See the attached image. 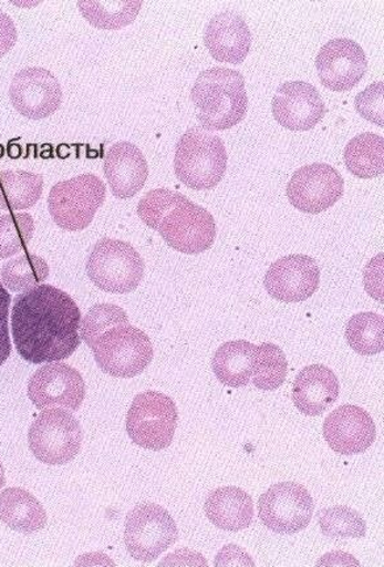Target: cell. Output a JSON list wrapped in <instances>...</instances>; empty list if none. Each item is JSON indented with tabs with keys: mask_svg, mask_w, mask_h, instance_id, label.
I'll use <instances>...</instances> for the list:
<instances>
[{
	"mask_svg": "<svg viewBox=\"0 0 384 567\" xmlns=\"http://www.w3.org/2000/svg\"><path fill=\"white\" fill-rule=\"evenodd\" d=\"M316 69L321 85L338 93L351 91L367 72L363 49L349 39H334L320 49Z\"/></svg>",
	"mask_w": 384,
	"mask_h": 567,
	"instance_id": "obj_16",
	"label": "cell"
},
{
	"mask_svg": "<svg viewBox=\"0 0 384 567\" xmlns=\"http://www.w3.org/2000/svg\"><path fill=\"white\" fill-rule=\"evenodd\" d=\"M179 532L169 511L155 503H142L125 519L124 543L132 558L153 563L178 542Z\"/></svg>",
	"mask_w": 384,
	"mask_h": 567,
	"instance_id": "obj_9",
	"label": "cell"
},
{
	"mask_svg": "<svg viewBox=\"0 0 384 567\" xmlns=\"http://www.w3.org/2000/svg\"><path fill=\"white\" fill-rule=\"evenodd\" d=\"M289 363L283 350L270 342L256 348L253 384L263 391H274L282 386L288 377Z\"/></svg>",
	"mask_w": 384,
	"mask_h": 567,
	"instance_id": "obj_30",
	"label": "cell"
},
{
	"mask_svg": "<svg viewBox=\"0 0 384 567\" xmlns=\"http://www.w3.org/2000/svg\"><path fill=\"white\" fill-rule=\"evenodd\" d=\"M104 174L115 197L127 200L143 190L149 177L148 163L136 145L116 143L104 158Z\"/></svg>",
	"mask_w": 384,
	"mask_h": 567,
	"instance_id": "obj_19",
	"label": "cell"
},
{
	"mask_svg": "<svg viewBox=\"0 0 384 567\" xmlns=\"http://www.w3.org/2000/svg\"><path fill=\"white\" fill-rule=\"evenodd\" d=\"M344 195V178L331 165L312 164L300 167L288 185L292 206L304 214H320L336 205Z\"/></svg>",
	"mask_w": 384,
	"mask_h": 567,
	"instance_id": "obj_13",
	"label": "cell"
},
{
	"mask_svg": "<svg viewBox=\"0 0 384 567\" xmlns=\"http://www.w3.org/2000/svg\"><path fill=\"white\" fill-rule=\"evenodd\" d=\"M376 436L375 423L359 405L345 404L334 410L324 423V437L331 450L342 456L365 453Z\"/></svg>",
	"mask_w": 384,
	"mask_h": 567,
	"instance_id": "obj_18",
	"label": "cell"
},
{
	"mask_svg": "<svg viewBox=\"0 0 384 567\" xmlns=\"http://www.w3.org/2000/svg\"><path fill=\"white\" fill-rule=\"evenodd\" d=\"M313 509L309 489L295 482L277 483L258 501L262 524L279 535H295L309 527Z\"/></svg>",
	"mask_w": 384,
	"mask_h": 567,
	"instance_id": "obj_11",
	"label": "cell"
},
{
	"mask_svg": "<svg viewBox=\"0 0 384 567\" xmlns=\"http://www.w3.org/2000/svg\"><path fill=\"white\" fill-rule=\"evenodd\" d=\"M143 2H79L87 22L100 30H121L135 22Z\"/></svg>",
	"mask_w": 384,
	"mask_h": 567,
	"instance_id": "obj_27",
	"label": "cell"
},
{
	"mask_svg": "<svg viewBox=\"0 0 384 567\" xmlns=\"http://www.w3.org/2000/svg\"><path fill=\"white\" fill-rule=\"evenodd\" d=\"M205 44L216 61L240 65L250 52L251 33L239 13L227 11L209 20Z\"/></svg>",
	"mask_w": 384,
	"mask_h": 567,
	"instance_id": "obj_20",
	"label": "cell"
},
{
	"mask_svg": "<svg viewBox=\"0 0 384 567\" xmlns=\"http://www.w3.org/2000/svg\"><path fill=\"white\" fill-rule=\"evenodd\" d=\"M346 340L355 353L375 355L383 352L384 319L374 312H361L349 320Z\"/></svg>",
	"mask_w": 384,
	"mask_h": 567,
	"instance_id": "obj_28",
	"label": "cell"
},
{
	"mask_svg": "<svg viewBox=\"0 0 384 567\" xmlns=\"http://www.w3.org/2000/svg\"><path fill=\"white\" fill-rule=\"evenodd\" d=\"M256 346L246 340L229 341L214 355L212 369L216 378L228 388H243L253 375Z\"/></svg>",
	"mask_w": 384,
	"mask_h": 567,
	"instance_id": "obj_24",
	"label": "cell"
},
{
	"mask_svg": "<svg viewBox=\"0 0 384 567\" xmlns=\"http://www.w3.org/2000/svg\"><path fill=\"white\" fill-rule=\"evenodd\" d=\"M177 424L176 402L158 391L138 394L127 414L129 439L136 445L153 452L164 451L172 445Z\"/></svg>",
	"mask_w": 384,
	"mask_h": 567,
	"instance_id": "obj_7",
	"label": "cell"
},
{
	"mask_svg": "<svg viewBox=\"0 0 384 567\" xmlns=\"http://www.w3.org/2000/svg\"><path fill=\"white\" fill-rule=\"evenodd\" d=\"M81 321L80 307L68 292L39 285L13 299V344L34 365L66 360L81 346Z\"/></svg>",
	"mask_w": 384,
	"mask_h": 567,
	"instance_id": "obj_1",
	"label": "cell"
},
{
	"mask_svg": "<svg viewBox=\"0 0 384 567\" xmlns=\"http://www.w3.org/2000/svg\"><path fill=\"white\" fill-rule=\"evenodd\" d=\"M226 145L219 136L199 127L187 130L179 138L174 169L191 190H211L227 172Z\"/></svg>",
	"mask_w": 384,
	"mask_h": 567,
	"instance_id": "obj_3",
	"label": "cell"
},
{
	"mask_svg": "<svg viewBox=\"0 0 384 567\" xmlns=\"http://www.w3.org/2000/svg\"><path fill=\"white\" fill-rule=\"evenodd\" d=\"M347 171L361 179L382 177L384 173V138L376 133H361L349 142L345 154Z\"/></svg>",
	"mask_w": 384,
	"mask_h": 567,
	"instance_id": "obj_25",
	"label": "cell"
},
{
	"mask_svg": "<svg viewBox=\"0 0 384 567\" xmlns=\"http://www.w3.org/2000/svg\"><path fill=\"white\" fill-rule=\"evenodd\" d=\"M191 101L204 130H230L247 116L246 80L237 70L208 69L195 82Z\"/></svg>",
	"mask_w": 384,
	"mask_h": 567,
	"instance_id": "obj_2",
	"label": "cell"
},
{
	"mask_svg": "<svg viewBox=\"0 0 384 567\" xmlns=\"http://www.w3.org/2000/svg\"><path fill=\"white\" fill-rule=\"evenodd\" d=\"M319 525L323 535L336 538H363L366 536V522L357 511L347 506L321 509Z\"/></svg>",
	"mask_w": 384,
	"mask_h": 567,
	"instance_id": "obj_31",
	"label": "cell"
},
{
	"mask_svg": "<svg viewBox=\"0 0 384 567\" xmlns=\"http://www.w3.org/2000/svg\"><path fill=\"white\" fill-rule=\"evenodd\" d=\"M43 175L30 172H0V209L22 212L31 208L43 194Z\"/></svg>",
	"mask_w": 384,
	"mask_h": 567,
	"instance_id": "obj_26",
	"label": "cell"
},
{
	"mask_svg": "<svg viewBox=\"0 0 384 567\" xmlns=\"http://www.w3.org/2000/svg\"><path fill=\"white\" fill-rule=\"evenodd\" d=\"M49 277V266L43 257L25 254L6 262L2 284L12 292H24L43 285Z\"/></svg>",
	"mask_w": 384,
	"mask_h": 567,
	"instance_id": "obj_29",
	"label": "cell"
},
{
	"mask_svg": "<svg viewBox=\"0 0 384 567\" xmlns=\"http://www.w3.org/2000/svg\"><path fill=\"white\" fill-rule=\"evenodd\" d=\"M90 348L104 373L125 380L142 374L155 354L148 334L131 324L107 329Z\"/></svg>",
	"mask_w": 384,
	"mask_h": 567,
	"instance_id": "obj_4",
	"label": "cell"
},
{
	"mask_svg": "<svg viewBox=\"0 0 384 567\" xmlns=\"http://www.w3.org/2000/svg\"><path fill=\"white\" fill-rule=\"evenodd\" d=\"M205 513L215 527L239 532L253 523V499L240 487L216 488L207 496Z\"/></svg>",
	"mask_w": 384,
	"mask_h": 567,
	"instance_id": "obj_22",
	"label": "cell"
},
{
	"mask_svg": "<svg viewBox=\"0 0 384 567\" xmlns=\"http://www.w3.org/2000/svg\"><path fill=\"white\" fill-rule=\"evenodd\" d=\"M181 194L167 190V188H157L145 194L137 206V214L146 226L156 229L163 216L167 213Z\"/></svg>",
	"mask_w": 384,
	"mask_h": 567,
	"instance_id": "obj_34",
	"label": "cell"
},
{
	"mask_svg": "<svg viewBox=\"0 0 384 567\" xmlns=\"http://www.w3.org/2000/svg\"><path fill=\"white\" fill-rule=\"evenodd\" d=\"M157 230L170 248L191 256L211 249L216 239L214 216L185 195L167 209Z\"/></svg>",
	"mask_w": 384,
	"mask_h": 567,
	"instance_id": "obj_10",
	"label": "cell"
},
{
	"mask_svg": "<svg viewBox=\"0 0 384 567\" xmlns=\"http://www.w3.org/2000/svg\"><path fill=\"white\" fill-rule=\"evenodd\" d=\"M106 200V185L94 174H82L59 182L49 194L48 206L53 221L69 233L87 228Z\"/></svg>",
	"mask_w": 384,
	"mask_h": 567,
	"instance_id": "obj_6",
	"label": "cell"
},
{
	"mask_svg": "<svg viewBox=\"0 0 384 567\" xmlns=\"http://www.w3.org/2000/svg\"><path fill=\"white\" fill-rule=\"evenodd\" d=\"M129 324L127 312L115 305H96L90 308L86 317L81 321V339L90 347L93 341L117 326Z\"/></svg>",
	"mask_w": 384,
	"mask_h": 567,
	"instance_id": "obj_33",
	"label": "cell"
},
{
	"mask_svg": "<svg viewBox=\"0 0 384 567\" xmlns=\"http://www.w3.org/2000/svg\"><path fill=\"white\" fill-rule=\"evenodd\" d=\"M82 441L79 419L62 409L41 411L28 432L33 456L46 465L69 464L79 456Z\"/></svg>",
	"mask_w": 384,
	"mask_h": 567,
	"instance_id": "obj_8",
	"label": "cell"
},
{
	"mask_svg": "<svg viewBox=\"0 0 384 567\" xmlns=\"http://www.w3.org/2000/svg\"><path fill=\"white\" fill-rule=\"evenodd\" d=\"M10 307L11 296L0 282V367L10 359L12 347L10 338Z\"/></svg>",
	"mask_w": 384,
	"mask_h": 567,
	"instance_id": "obj_36",
	"label": "cell"
},
{
	"mask_svg": "<svg viewBox=\"0 0 384 567\" xmlns=\"http://www.w3.org/2000/svg\"><path fill=\"white\" fill-rule=\"evenodd\" d=\"M383 82H375L355 97V110L366 121L383 128Z\"/></svg>",
	"mask_w": 384,
	"mask_h": 567,
	"instance_id": "obj_35",
	"label": "cell"
},
{
	"mask_svg": "<svg viewBox=\"0 0 384 567\" xmlns=\"http://www.w3.org/2000/svg\"><path fill=\"white\" fill-rule=\"evenodd\" d=\"M340 383L336 374L324 365L304 368L297 377L292 389L295 408L307 416H320L336 403Z\"/></svg>",
	"mask_w": 384,
	"mask_h": 567,
	"instance_id": "obj_21",
	"label": "cell"
},
{
	"mask_svg": "<svg viewBox=\"0 0 384 567\" xmlns=\"http://www.w3.org/2000/svg\"><path fill=\"white\" fill-rule=\"evenodd\" d=\"M145 264L129 243L104 239L91 249L86 272L97 289L113 293L135 291L144 278Z\"/></svg>",
	"mask_w": 384,
	"mask_h": 567,
	"instance_id": "obj_5",
	"label": "cell"
},
{
	"mask_svg": "<svg viewBox=\"0 0 384 567\" xmlns=\"http://www.w3.org/2000/svg\"><path fill=\"white\" fill-rule=\"evenodd\" d=\"M28 396L39 410L61 405L79 411L85 401L86 384L79 370L64 362H51L31 377Z\"/></svg>",
	"mask_w": 384,
	"mask_h": 567,
	"instance_id": "obj_12",
	"label": "cell"
},
{
	"mask_svg": "<svg viewBox=\"0 0 384 567\" xmlns=\"http://www.w3.org/2000/svg\"><path fill=\"white\" fill-rule=\"evenodd\" d=\"M10 100L20 115L41 121L61 107L62 89L49 70L27 68L13 76Z\"/></svg>",
	"mask_w": 384,
	"mask_h": 567,
	"instance_id": "obj_14",
	"label": "cell"
},
{
	"mask_svg": "<svg viewBox=\"0 0 384 567\" xmlns=\"http://www.w3.org/2000/svg\"><path fill=\"white\" fill-rule=\"evenodd\" d=\"M269 296L283 303H299L310 299L320 286V269L315 258L291 255L271 264L264 276Z\"/></svg>",
	"mask_w": 384,
	"mask_h": 567,
	"instance_id": "obj_15",
	"label": "cell"
},
{
	"mask_svg": "<svg viewBox=\"0 0 384 567\" xmlns=\"http://www.w3.org/2000/svg\"><path fill=\"white\" fill-rule=\"evenodd\" d=\"M18 31L13 20L7 13L0 11V59L15 47Z\"/></svg>",
	"mask_w": 384,
	"mask_h": 567,
	"instance_id": "obj_37",
	"label": "cell"
},
{
	"mask_svg": "<svg viewBox=\"0 0 384 567\" xmlns=\"http://www.w3.org/2000/svg\"><path fill=\"white\" fill-rule=\"evenodd\" d=\"M34 220L30 214L0 216V258H9L23 251L32 241Z\"/></svg>",
	"mask_w": 384,
	"mask_h": 567,
	"instance_id": "obj_32",
	"label": "cell"
},
{
	"mask_svg": "<svg viewBox=\"0 0 384 567\" xmlns=\"http://www.w3.org/2000/svg\"><path fill=\"white\" fill-rule=\"evenodd\" d=\"M0 522L12 530L30 535L45 527L48 516L43 504L31 493L12 487L0 494Z\"/></svg>",
	"mask_w": 384,
	"mask_h": 567,
	"instance_id": "obj_23",
	"label": "cell"
},
{
	"mask_svg": "<svg viewBox=\"0 0 384 567\" xmlns=\"http://www.w3.org/2000/svg\"><path fill=\"white\" fill-rule=\"evenodd\" d=\"M4 485H6L4 467L2 465V462H0V488H2Z\"/></svg>",
	"mask_w": 384,
	"mask_h": 567,
	"instance_id": "obj_38",
	"label": "cell"
},
{
	"mask_svg": "<svg viewBox=\"0 0 384 567\" xmlns=\"http://www.w3.org/2000/svg\"><path fill=\"white\" fill-rule=\"evenodd\" d=\"M325 114L319 91L303 81L283 83L272 100V115L286 130L310 131L323 121Z\"/></svg>",
	"mask_w": 384,
	"mask_h": 567,
	"instance_id": "obj_17",
	"label": "cell"
}]
</instances>
